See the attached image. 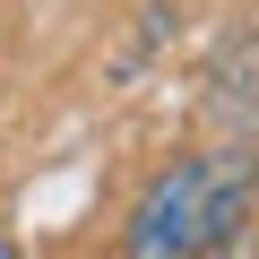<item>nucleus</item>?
Masks as SVG:
<instances>
[{
  "instance_id": "f257e3e1",
  "label": "nucleus",
  "mask_w": 259,
  "mask_h": 259,
  "mask_svg": "<svg viewBox=\"0 0 259 259\" xmlns=\"http://www.w3.org/2000/svg\"><path fill=\"white\" fill-rule=\"evenodd\" d=\"M250 190H259V156L250 147H216V156H190V164L156 173L147 199L130 207L121 259H199V250H216L225 233H242Z\"/></svg>"
},
{
  "instance_id": "f03ea898",
  "label": "nucleus",
  "mask_w": 259,
  "mask_h": 259,
  "mask_svg": "<svg viewBox=\"0 0 259 259\" xmlns=\"http://www.w3.org/2000/svg\"><path fill=\"white\" fill-rule=\"evenodd\" d=\"M216 112H242V121H259V44H242V52L216 69Z\"/></svg>"
},
{
  "instance_id": "20e7f679",
  "label": "nucleus",
  "mask_w": 259,
  "mask_h": 259,
  "mask_svg": "<svg viewBox=\"0 0 259 259\" xmlns=\"http://www.w3.org/2000/svg\"><path fill=\"white\" fill-rule=\"evenodd\" d=\"M0 259H26V250H18V242H0Z\"/></svg>"
},
{
  "instance_id": "7ed1b4c3",
  "label": "nucleus",
  "mask_w": 259,
  "mask_h": 259,
  "mask_svg": "<svg viewBox=\"0 0 259 259\" xmlns=\"http://www.w3.org/2000/svg\"><path fill=\"white\" fill-rule=\"evenodd\" d=\"M199 259H250V233H225L216 250H199Z\"/></svg>"
}]
</instances>
